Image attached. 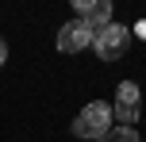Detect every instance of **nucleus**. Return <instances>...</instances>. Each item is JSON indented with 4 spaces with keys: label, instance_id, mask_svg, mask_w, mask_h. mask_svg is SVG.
<instances>
[{
    "label": "nucleus",
    "instance_id": "f03ea898",
    "mask_svg": "<svg viewBox=\"0 0 146 142\" xmlns=\"http://www.w3.org/2000/svg\"><path fill=\"white\" fill-rule=\"evenodd\" d=\"M127 46H131V31H127L123 23H108V27H100L96 38H92V50H96L100 61H119L127 54Z\"/></svg>",
    "mask_w": 146,
    "mask_h": 142
},
{
    "label": "nucleus",
    "instance_id": "20e7f679",
    "mask_svg": "<svg viewBox=\"0 0 146 142\" xmlns=\"http://www.w3.org/2000/svg\"><path fill=\"white\" fill-rule=\"evenodd\" d=\"M92 38H96V31L77 15V19L62 23V31H58V50H62V54H77V50H85Z\"/></svg>",
    "mask_w": 146,
    "mask_h": 142
},
{
    "label": "nucleus",
    "instance_id": "7ed1b4c3",
    "mask_svg": "<svg viewBox=\"0 0 146 142\" xmlns=\"http://www.w3.org/2000/svg\"><path fill=\"white\" fill-rule=\"evenodd\" d=\"M139 85L135 81H123L115 89V108H111V119L119 123V127H131V123H139Z\"/></svg>",
    "mask_w": 146,
    "mask_h": 142
},
{
    "label": "nucleus",
    "instance_id": "39448f33",
    "mask_svg": "<svg viewBox=\"0 0 146 142\" xmlns=\"http://www.w3.org/2000/svg\"><path fill=\"white\" fill-rule=\"evenodd\" d=\"M73 8H77V15L92 31H100V27L111 23V0H73Z\"/></svg>",
    "mask_w": 146,
    "mask_h": 142
},
{
    "label": "nucleus",
    "instance_id": "f257e3e1",
    "mask_svg": "<svg viewBox=\"0 0 146 142\" xmlns=\"http://www.w3.org/2000/svg\"><path fill=\"white\" fill-rule=\"evenodd\" d=\"M111 108L108 104H100V100H92V104H85L81 108V115L73 119V135L77 138H88V142H96V138H104L111 131Z\"/></svg>",
    "mask_w": 146,
    "mask_h": 142
},
{
    "label": "nucleus",
    "instance_id": "1a4fd4ad",
    "mask_svg": "<svg viewBox=\"0 0 146 142\" xmlns=\"http://www.w3.org/2000/svg\"><path fill=\"white\" fill-rule=\"evenodd\" d=\"M96 142H104V138H96Z\"/></svg>",
    "mask_w": 146,
    "mask_h": 142
},
{
    "label": "nucleus",
    "instance_id": "0eeeda50",
    "mask_svg": "<svg viewBox=\"0 0 146 142\" xmlns=\"http://www.w3.org/2000/svg\"><path fill=\"white\" fill-rule=\"evenodd\" d=\"M8 61V46H4V38H0V65Z\"/></svg>",
    "mask_w": 146,
    "mask_h": 142
},
{
    "label": "nucleus",
    "instance_id": "423d86ee",
    "mask_svg": "<svg viewBox=\"0 0 146 142\" xmlns=\"http://www.w3.org/2000/svg\"><path fill=\"white\" fill-rule=\"evenodd\" d=\"M104 142H139V131L135 127H111L104 135Z\"/></svg>",
    "mask_w": 146,
    "mask_h": 142
},
{
    "label": "nucleus",
    "instance_id": "6e6552de",
    "mask_svg": "<svg viewBox=\"0 0 146 142\" xmlns=\"http://www.w3.org/2000/svg\"><path fill=\"white\" fill-rule=\"evenodd\" d=\"M135 35H142V38H146V23H139V27H135Z\"/></svg>",
    "mask_w": 146,
    "mask_h": 142
}]
</instances>
